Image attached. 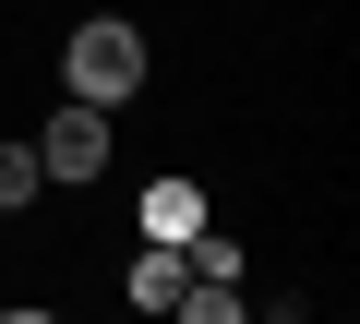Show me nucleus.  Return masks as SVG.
Returning <instances> with one entry per match:
<instances>
[{
    "mask_svg": "<svg viewBox=\"0 0 360 324\" xmlns=\"http://www.w3.org/2000/svg\"><path fill=\"white\" fill-rule=\"evenodd\" d=\"M0 205H37V144H0Z\"/></svg>",
    "mask_w": 360,
    "mask_h": 324,
    "instance_id": "39448f33",
    "label": "nucleus"
},
{
    "mask_svg": "<svg viewBox=\"0 0 360 324\" xmlns=\"http://www.w3.org/2000/svg\"><path fill=\"white\" fill-rule=\"evenodd\" d=\"M180 276H193V264H180V240H144V264H132V312H168Z\"/></svg>",
    "mask_w": 360,
    "mask_h": 324,
    "instance_id": "20e7f679",
    "label": "nucleus"
},
{
    "mask_svg": "<svg viewBox=\"0 0 360 324\" xmlns=\"http://www.w3.org/2000/svg\"><path fill=\"white\" fill-rule=\"evenodd\" d=\"M193 228H205V193L193 181H156L144 193V240H193Z\"/></svg>",
    "mask_w": 360,
    "mask_h": 324,
    "instance_id": "7ed1b4c3",
    "label": "nucleus"
},
{
    "mask_svg": "<svg viewBox=\"0 0 360 324\" xmlns=\"http://www.w3.org/2000/svg\"><path fill=\"white\" fill-rule=\"evenodd\" d=\"M96 169H108V108L60 96V108H49V132H37V181H96Z\"/></svg>",
    "mask_w": 360,
    "mask_h": 324,
    "instance_id": "f03ea898",
    "label": "nucleus"
},
{
    "mask_svg": "<svg viewBox=\"0 0 360 324\" xmlns=\"http://www.w3.org/2000/svg\"><path fill=\"white\" fill-rule=\"evenodd\" d=\"M60 84L84 96V108H120V96H144V37L132 25H72V48H60Z\"/></svg>",
    "mask_w": 360,
    "mask_h": 324,
    "instance_id": "f257e3e1",
    "label": "nucleus"
}]
</instances>
